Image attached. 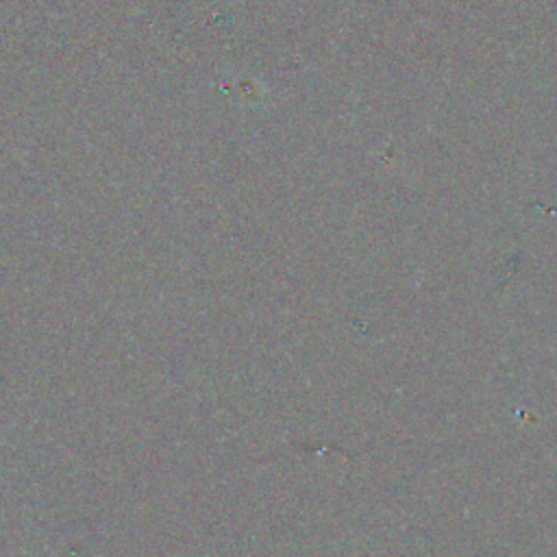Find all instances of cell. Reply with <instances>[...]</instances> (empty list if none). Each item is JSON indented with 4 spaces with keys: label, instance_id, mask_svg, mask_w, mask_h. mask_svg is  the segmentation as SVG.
<instances>
[]
</instances>
